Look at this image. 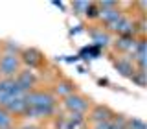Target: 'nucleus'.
<instances>
[{
    "instance_id": "1",
    "label": "nucleus",
    "mask_w": 147,
    "mask_h": 129,
    "mask_svg": "<svg viewBox=\"0 0 147 129\" xmlns=\"http://www.w3.org/2000/svg\"><path fill=\"white\" fill-rule=\"evenodd\" d=\"M24 100L28 103V109L24 111V114L28 118H44L53 114L55 111V98L48 92H28L24 94Z\"/></svg>"
},
{
    "instance_id": "2",
    "label": "nucleus",
    "mask_w": 147,
    "mask_h": 129,
    "mask_svg": "<svg viewBox=\"0 0 147 129\" xmlns=\"http://www.w3.org/2000/svg\"><path fill=\"white\" fill-rule=\"evenodd\" d=\"M64 107H66L70 113H77V114H85L86 111H88V101L85 98H81V96L77 94H70L68 98H64Z\"/></svg>"
},
{
    "instance_id": "3",
    "label": "nucleus",
    "mask_w": 147,
    "mask_h": 129,
    "mask_svg": "<svg viewBox=\"0 0 147 129\" xmlns=\"http://www.w3.org/2000/svg\"><path fill=\"white\" fill-rule=\"evenodd\" d=\"M18 57L17 55H9L4 54L0 57V74H4L6 77H13L15 72H18Z\"/></svg>"
},
{
    "instance_id": "4",
    "label": "nucleus",
    "mask_w": 147,
    "mask_h": 129,
    "mask_svg": "<svg viewBox=\"0 0 147 129\" xmlns=\"http://www.w3.org/2000/svg\"><path fill=\"white\" fill-rule=\"evenodd\" d=\"M110 30L118 31L121 37H132V35H134V24H132L129 18H125V17H119L118 20L110 26Z\"/></svg>"
},
{
    "instance_id": "5",
    "label": "nucleus",
    "mask_w": 147,
    "mask_h": 129,
    "mask_svg": "<svg viewBox=\"0 0 147 129\" xmlns=\"http://www.w3.org/2000/svg\"><path fill=\"white\" fill-rule=\"evenodd\" d=\"M119 17H121V15H119V11L116 9V4H114V2H105V4H101V18H103V20L107 22L109 26H112Z\"/></svg>"
},
{
    "instance_id": "6",
    "label": "nucleus",
    "mask_w": 147,
    "mask_h": 129,
    "mask_svg": "<svg viewBox=\"0 0 147 129\" xmlns=\"http://www.w3.org/2000/svg\"><path fill=\"white\" fill-rule=\"evenodd\" d=\"M35 81H37V76L31 70H24V72H20L17 76V83L20 85V89L24 90V92H28L31 89V87L35 85Z\"/></svg>"
},
{
    "instance_id": "7",
    "label": "nucleus",
    "mask_w": 147,
    "mask_h": 129,
    "mask_svg": "<svg viewBox=\"0 0 147 129\" xmlns=\"http://www.w3.org/2000/svg\"><path fill=\"white\" fill-rule=\"evenodd\" d=\"M22 61H24L30 68H33L37 64H40L42 57H40V54L37 52L35 48H30V50H22Z\"/></svg>"
},
{
    "instance_id": "8",
    "label": "nucleus",
    "mask_w": 147,
    "mask_h": 129,
    "mask_svg": "<svg viewBox=\"0 0 147 129\" xmlns=\"http://www.w3.org/2000/svg\"><path fill=\"white\" fill-rule=\"evenodd\" d=\"M114 67L118 68V72L125 74V76L131 77L132 74H134V64H132L131 59H125V57H118L116 61H114Z\"/></svg>"
},
{
    "instance_id": "9",
    "label": "nucleus",
    "mask_w": 147,
    "mask_h": 129,
    "mask_svg": "<svg viewBox=\"0 0 147 129\" xmlns=\"http://www.w3.org/2000/svg\"><path fill=\"white\" fill-rule=\"evenodd\" d=\"M7 111H11V113H18V114H24V111L28 109V103L24 100V96H18V98H13L9 103L6 105Z\"/></svg>"
},
{
    "instance_id": "10",
    "label": "nucleus",
    "mask_w": 147,
    "mask_h": 129,
    "mask_svg": "<svg viewBox=\"0 0 147 129\" xmlns=\"http://www.w3.org/2000/svg\"><path fill=\"white\" fill-rule=\"evenodd\" d=\"M136 44H138V41L134 39V37H119L118 39V43H116V46L121 52H134V48H136Z\"/></svg>"
},
{
    "instance_id": "11",
    "label": "nucleus",
    "mask_w": 147,
    "mask_h": 129,
    "mask_svg": "<svg viewBox=\"0 0 147 129\" xmlns=\"http://www.w3.org/2000/svg\"><path fill=\"white\" fill-rule=\"evenodd\" d=\"M92 118H94V122H110V120L114 118V114L110 113L107 107H96L94 113H92Z\"/></svg>"
},
{
    "instance_id": "12",
    "label": "nucleus",
    "mask_w": 147,
    "mask_h": 129,
    "mask_svg": "<svg viewBox=\"0 0 147 129\" xmlns=\"http://www.w3.org/2000/svg\"><path fill=\"white\" fill-rule=\"evenodd\" d=\"M92 39H94V43L98 46H103V48L110 44V35L105 33V31H94V33H92Z\"/></svg>"
},
{
    "instance_id": "13",
    "label": "nucleus",
    "mask_w": 147,
    "mask_h": 129,
    "mask_svg": "<svg viewBox=\"0 0 147 129\" xmlns=\"http://www.w3.org/2000/svg\"><path fill=\"white\" fill-rule=\"evenodd\" d=\"M55 92H57V96H61V98H68L70 94H74V85L72 83H59L57 89H55Z\"/></svg>"
},
{
    "instance_id": "14",
    "label": "nucleus",
    "mask_w": 147,
    "mask_h": 129,
    "mask_svg": "<svg viewBox=\"0 0 147 129\" xmlns=\"http://www.w3.org/2000/svg\"><path fill=\"white\" fill-rule=\"evenodd\" d=\"M109 129H127V120L121 116H114L110 120V127Z\"/></svg>"
},
{
    "instance_id": "15",
    "label": "nucleus",
    "mask_w": 147,
    "mask_h": 129,
    "mask_svg": "<svg viewBox=\"0 0 147 129\" xmlns=\"http://www.w3.org/2000/svg\"><path fill=\"white\" fill-rule=\"evenodd\" d=\"M11 126V116H9V113L0 109V129H7Z\"/></svg>"
},
{
    "instance_id": "16",
    "label": "nucleus",
    "mask_w": 147,
    "mask_h": 129,
    "mask_svg": "<svg viewBox=\"0 0 147 129\" xmlns=\"http://www.w3.org/2000/svg\"><path fill=\"white\" fill-rule=\"evenodd\" d=\"M127 129H147L144 120L140 118H132V120H127Z\"/></svg>"
},
{
    "instance_id": "17",
    "label": "nucleus",
    "mask_w": 147,
    "mask_h": 129,
    "mask_svg": "<svg viewBox=\"0 0 147 129\" xmlns=\"http://www.w3.org/2000/svg\"><path fill=\"white\" fill-rule=\"evenodd\" d=\"M131 79H132V81H136L138 85H145V72H144V70L134 72V74L131 76Z\"/></svg>"
},
{
    "instance_id": "18",
    "label": "nucleus",
    "mask_w": 147,
    "mask_h": 129,
    "mask_svg": "<svg viewBox=\"0 0 147 129\" xmlns=\"http://www.w3.org/2000/svg\"><path fill=\"white\" fill-rule=\"evenodd\" d=\"M24 129H39V127H33V126H30V127H24Z\"/></svg>"
},
{
    "instance_id": "19",
    "label": "nucleus",
    "mask_w": 147,
    "mask_h": 129,
    "mask_svg": "<svg viewBox=\"0 0 147 129\" xmlns=\"http://www.w3.org/2000/svg\"><path fill=\"white\" fill-rule=\"evenodd\" d=\"M7 129H9V127H7Z\"/></svg>"
}]
</instances>
